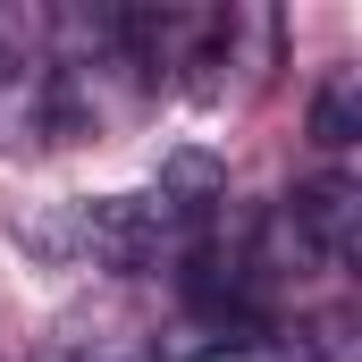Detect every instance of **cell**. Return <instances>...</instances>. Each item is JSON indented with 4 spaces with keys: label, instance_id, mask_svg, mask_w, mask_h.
Instances as JSON below:
<instances>
[{
    "label": "cell",
    "instance_id": "cell-1",
    "mask_svg": "<svg viewBox=\"0 0 362 362\" xmlns=\"http://www.w3.org/2000/svg\"><path fill=\"white\" fill-rule=\"evenodd\" d=\"M278 236L295 245V262L312 270H354V245H362V185L346 169H320L286 194L278 211Z\"/></svg>",
    "mask_w": 362,
    "mask_h": 362
},
{
    "label": "cell",
    "instance_id": "cell-2",
    "mask_svg": "<svg viewBox=\"0 0 362 362\" xmlns=\"http://www.w3.org/2000/svg\"><path fill=\"white\" fill-rule=\"evenodd\" d=\"M51 362H152V346H144V329H135L118 303H101V312L59 320V346H51Z\"/></svg>",
    "mask_w": 362,
    "mask_h": 362
},
{
    "label": "cell",
    "instance_id": "cell-3",
    "mask_svg": "<svg viewBox=\"0 0 362 362\" xmlns=\"http://www.w3.org/2000/svg\"><path fill=\"white\" fill-rule=\"evenodd\" d=\"M312 135H320L329 152H346V144H354V76H346V68L320 85V101H312Z\"/></svg>",
    "mask_w": 362,
    "mask_h": 362
}]
</instances>
